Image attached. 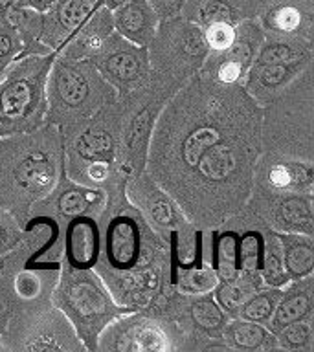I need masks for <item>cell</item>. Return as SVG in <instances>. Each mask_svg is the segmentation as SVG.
I'll list each match as a JSON object with an SVG mask.
<instances>
[{"instance_id": "6da1fadb", "label": "cell", "mask_w": 314, "mask_h": 352, "mask_svg": "<svg viewBox=\"0 0 314 352\" xmlns=\"http://www.w3.org/2000/svg\"><path fill=\"white\" fill-rule=\"evenodd\" d=\"M261 126V109L241 82L193 77L156 116L149 176L195 224H222L252 195Z\"/></svg>"}, {"instance_id": "7a4b0ae2", "label": "cell", "mask_w": 314, "mask_h": 352, "mask_svg": "<svg viewBox=\"0 0 314 352\" xmlns=\"http://www.w3.org/2000/svg\"><path fill=\"white\" fill-rule=\"evenodd\" d=\"M6 160L0 158V192L15 206H30L54 191L65 173V154L55 129L21 134L6 143Z\"/></svg>"}, {"instance_id": "3957f363", "label": "cell", "mask_w": 314, "mask_h": 352, "mask_svg": "<svg viewBox=\"0 0 314 352\" xmlns=\"http://www.w3.org/2000/svg\"><path fill=\"white\" fill-rule=\"evenodd\" d=\"M116 90L88 59L61 57L52 63L46 79V118L57 125L87 123L110 104Z\"/></svg>"}, {"instance_id": "277c9868", "label": "cell", "mask_w": 314, "mask_h": 352, "mask_svg": "<svg viewBox=\"0 0 314 352\" xmlns=\"http://www.w3.org/2000/svg\"><path fill=\"white\" fill-rule=\"evenodd\" d=\"M54 302L74 324L87 351H98L99 334L107 324L132 312L110 296L103 279L92 268L66 264L54 292Z\"/></svg>"}, {"instance_id": "5b68a950", "label": "cell", "mask_w": 314, "mask_h": 352, "mask_svg": "<svg viewBox=\"0 0 314 352\" xmlns=\"http://www.w3.org/2000/svg\"><path fill=\"white\" fill-rule=\"evenodd\" d=\"M57 52L15 59L0 81V138L37 131L46 104V79Z\"/></svg>"}, {"instance_id": "8992f818", "label": "cell", "mask_w": 314, "mask_h": 352, "mask_svg": "<svg viewBox=\"0 0 314 352\" xmlns=\"http://www.w3.org/2000/svg\"><path fill=\"white\" fill-rule=\"evenodd\" d=\"M88 60L99 72V76L120 94L138 90V87L147 81L151 72L147 46L129 43L116 32L110 33L101 52Z\"/></svg>"}, {"instance_id": "52a82bcc", "label": "cell", "mask_w": 314, "mask_h": 352, "mask_svg": "<svg viewBox=\"0 0 314 352\" xmlns=\"http://www.w3.org/2000/svg\"><path fill=\"white\" fill-rule=\"evenodd\" d=\"M143 230L142 220L131 214H118L110 220L105 233V263L110 268L129 270L140 264L156 263V241Z\"/></svg>"}, {"instance_id": "ba28073f", "label": "cell", "mask_w": 314, "mask_h": 352, "mask_svg": "<svg viewBox=\"0 0 314 352\" xmlns=\"http://www.w3.org/2000/svg\"><path fill=\"white\" fill-rule=\"evenodd\" d=\"M129 197L134 206H138L145 222L165 239H169L171 233L176 231L191 230L180 206L151 176L140 173L129 186Z\"/></svg>"}, {"instance_id": "9c48e42d", "label": "cell", "mask_w": 314, "mask_h": 352, "mask_svg": "<svg viewBox=\"0 0 314 352\" xmlns=\"http://www.w3.org/2000/svg\"><path fill=\"white\" fill-rule=\"evenodd\" d=\"M99 340L103 341V345L98 349L103 351L165 352L173 349L169 334L158 321L140 318L134 316V312L121 316L112 327L107 324L99 334Z\"/></svg>"}, {"instance_id": "30bf717a", "label": "cell", "mask_w": 314, "mask_h": 352, "mask_svg": "<svg viewBox=\"0 0 314 352\" xmlns=\"http://www.w3.org/2000/svg\"><path fill=\"white\" fill-rule=\"evenodd\" d=\"M164 32L165 37H169V46L160 43V46L154 48V54H151V59L154 63L164 59L162 65L165 68L176 72L182 70V76L186 72H195L202 68L209 54L208 44L204 41L202 28L193 21H187L176 24L171 32L167 30ZM154 43H158V41H154Z\"/></svg>"}, {"instance_id": "8fae6325", "label": "cell", "mask_w": 314, "mask_h": 352, "mask_svg": "<svg viewBox=\"0 0 314 352\" xmlns=\"http://www.w3.org/2000/svg\"><path fill=\"white\" fill-rule=\"evenodd\" d=\"M103 110V109H101ZM99 110L98 114L92 116L87 121V125L81 132H77L76 138L72 140L70 147H68V169H74L76 165L79 167H87L88 164H116V156H118V132L109 121L103 118V112ZM79 169V170H81ZM79 173L72 176V180L76 178Z\"/></svg>"}, {"instance_id": "7c38bea8", "label": "cell", "mask_w": 314, "mask_h": 352, "mask_svg": "<svg viewBox=\"0 0 314 352\" xmlns=\"http://www.w3.org/2000/svg\"><path fill=\"white\" fill-rule=\"evenodd\" d=\"M15 349L21 351H83L74 324L59 308H50L17 336Z\"/></svg>"}, {"instance_id": "4fadbf2b", "label": "cell", "mask_w": 314, "mask_h": 352, "mask_svg": "<svg viewBox=\"0 0 314 352\" xmlns=\"http://www.w3.org/2000/svg\"><path fill=\"white\" fill-rule=\"evenodd\" d=\"M98 8V0H57L48 15L39 19L37 41L59 54Z\"/></svg>"}, {"instance_id": "5bb4252c", "label": "cell", "mask_w": 314, "mask_h": 352, "mask_svg": "<svg viewBox=\"0 0 314 352\" xmlns=\"http://www.w3.org/2000/svg\"><path fill=\"white\" fill-rule=\"evenodd\" d=\"M156 109L153 101H149L132 116L127 125L121 129V140L118 145V153H121L120 170L123 175H140L147 162V148L154 121H156Z\"/></svg>"}, {"instance_id": "9a60e30c", "label": "cell", "mask_w": 314, "mask_h": 352, "mask_svg": "<svg viewBox=\"0 0 314 352\" xmlns=\"http://www.w3.org/2000/svg\"><path fill=\"white\" fill-rule=\"evenodd\" d=\"M114 32L136 46H149L158 32V13L149 0H127L112 10Z\"/></svg>"}, {"instance_id": "2e32d148", "label": "cell", "mask_w": 314, "mask_h": 352, "mask_svg": "<svg viewBox=\"0 0 314 352\" xmlns=\"http://www.w3.org/2000/svg\"><path fill=\"white\" fill-rule=\"evenodd\" d=\"M101 253V235L96 220L77 214L66 226L65 257L74 268H94Z\"/></svg>"}, {"instance_id": "e0dca14e", "label": "cell", "mask_w": 314, "mask_h": 352, "mask_svg": "<svg viewBox=\"0 0 314 352\" xmlns=\"http://www.w3.org/2000/svg\"><path fill=\"white\" fill-rule=\"evenodd\" d=\"M270 228L275 233L313 236V192H281L270 209Z\"/></svg>"}, {"instance_id": "ac0fdd59", "label": "cell", "mask_w": 314, "mask_h": 352, "mask_svg": "<svg viewBox=\"0 0 314 352\" xmlns=\"http://www.w3.org/2000/svg\"><path fill=\"white\" fill-rule=\"evenodd\" d=\"M308 63L311 60L283 63V65H252L248 68L247 76L242 77L241 85L255 99V103H259L289 87Z\"/></svg>"}, {"instance_id": "d6986e66", "label": "cell", "mask_w": 314, "mask_h": 352, "mask_svg": "<svg viewBox=\"0 0 314 352\" xmlns=\"http://www.w3.org/2000/svg\"><path fill=\"white\" fill-rule=\"evenodd\" d=\"M314 307V286H313V275H307L303 279L291 280L283 290L278 307H275L272 318L264 327L272 332L278 334L283 327L289 323H294L297 319H305L313 316Z\"/></svg>"}, {"instance_id": "ffe728a7", "label": "cell", "mask_w": 314, "mask_h": 352, "mask_svg": "<svg viewBox=\"0 0 314 352\" xmlns=\"http://www.w3.org/2000/svg\"><path fill=\"white\" fill-rule=\"evenodd\" d=\"M112 32H114L112 13H110V10L103 8V6H99L98 10L88 16L87 22L72 35L70 41L65 44V48L68 46V50L65 52V57L90 59V57L101 52V48H103L107 38H109Z\"/></svg>"}, {"instance_id": "44dd1931", "label": "cell", "mask_w": 314, "mask_h": 352, "mask_svg": "<svg viewBox=\"0 0 314 352\" xmlns=\"http://www.w3.org/2000/svg\"><path fill=\"white\" fill-rule=\"evenodd\" d=\"M314 169L313 162L300 160H281L266 169L264 180L270 191L281 192H313Z\"/></svg>"}, {"instance_id": "7402d4cb", "label": "cell", "mask_w": 314, "mask_h": 352, "mask_svg": "<svg viewBox=\"0 0 314 352\" xmlns=\"http://www.w3.org/2000/svg\"><path fill=\"white\" fill-rule=\"evenodd\" d=\"M222 340L228 349L236 351H274L278 349L275 336L264 324L248 319L233 318L224 324Z\"/></svg>"}, {"instance_id": "603a6c76", "label": "cell", "mask_w": 314, "mask_h": 352, "mask_svg": "<svg viewBox=\"0 0 314 352\" xmlns=\"http://www.w3.org/2000/svg\"><path fill=\"white\" fill-rule=\"evenodd\" d=\"M283 250V264L291 280L313 275L314 244L313 236L302 233H278Z\"/></svg>"}, {"instance_id": "cb8c5ba5", "label": "cell", "mask_w": 314, "mask_h": 352, "mask_svg": "<svg viewBox=\"0 0 314 352\" xmlns=\"http://www.w3.org/2000/svg\"><path fill=\"white\" fill-rule=\"evenodd\" d=\"M105 206V191L92 186H72L63 187L55 198V209L61 217H77V214H87L88 211L103 209Z\"/></svg>"}, {"instance_id": "d4e9b609", "label": "cell", "mask_w": 314, "mask_h": 352, "mask_svg": "<svg viewBox=\"0 0 314 352\" xmlns=\"http://www.w3.org/2000/svg\"><path fill=\"white\" fill-rule=\"evenodd\" d=\"M263 286L261 277L239 274V277L233 280H219L211 292L215 294L213 299L217 301V305L228 314V318H237V314L247 302L248 297Z\"/></svg>"}, {"instance_id": "484cf974", "label": "cell", "mask_w": 314, "mask_h": 352, "mask_svg": "<svg viewBox=\"0 0 314 352\" xmlns=\"http://www.w3.org/2000/svg\"><path fill=\"white\" fill-rule=\"evenodd\" d=\"M191 301L187 305L189 318H191L195 329L213 340H222V330L228 323V314L217 305L213 297L208 294L202 296H189Z\"/></svg>"}, {"instance_id": "4316f807", "label": "cell", "mask_w": 314, "mask_h": 352, "mask_svg": "<svg viewBox=\"0 0 314 352\" xmlns=\"http://www.w3.org/2000/svg\"><path fill=\"white\" fill-rule=\"evenodd\" d=\"M211 268L219 280H233L239 277V233L228 230L215 235L211 244Z\"/></svg>"}, {"instance_id": "83f0119b", "label": "cell", "mask_w": 314, "mask_h": 352, "mask_svg": "<svg viewBox=\"0 0 314 352\" xmlns=\"http://www.w3.org/2000/svg\"><path fill=\"white\" fill-rule=\"evenodd\" d=\"M219 283V277L211 266H204L202 263L187 268H173L171 272V285L180 296H202L211 294Z\"/></svg>"}, {"instance_id": "f1b7e54d", "label": "cell", "mask_w": 314, "mask_h": 352, "mask_svg": "<svg viewBox=\"0 0 314 352\" xmlns=\"http://www.w3.org/2000/svg\"><path fill=\"white\" fill-rule=\"evenodd\" d=\"M261 280L264 286H274V288H285L291 279L285 272L283 264V250H281V241L275 231H270L264 236L263 263H261Z\"/></svg>"}, {"instance_id": "f546056e", "label": "cell", "mask_w": 314, "mask_h": 352, "mask_svg": "<svg viewBox=\"0 0 314 352\" xmlns=\"http://www.w3.org/2000/svg\"><path fill=\"white\" fill-rule=\"evenodd\" d=\"M297 60H311V48L307 44H300L297 41H274L261 44L252 65H283Z\"/></svg>"}, {"instance_id": "4dcf8cb0", "label": "cell", "mask_w": 314, "mask_h": 352, "mask_svg": "<svg viewBox=\"0 0 314 352\" xmlns=\"http://www.w3.org/2000/svg\"><path fill=\"white\" fill-rule=\"evenodd\" d=\"M281 296H283V288H274V286L259 288L248 297L247 302L242 305L239 314H237V318L266 324L272 318Z\"/></svg>"}, {"instance_id": "1f68e13d", "label": "cell", "mask_w": 314, "mask_h": 352, "mask_svg": "<svg viewBox=\"0 0 314 352\" xmlns=\"http://www.w3.org/2000/svg\"><path fill=\"white\" fill-rule=\"evenodd\" d=\"M22 48H24V41H22L21 32L15 21L6 11L0 19V81L4 79L11 63L19 59Z\"/></svg>"}, {"instance_id": "d6a6232c", "label": "cell", "mask_w": 314, "mask_h": 352, "mask_svg": "<svg viewBox=\"0 0 314 352\" xmlns=\"http://www.w3.org/2000/svg\"><path fill=\"white\" fill-rule=\"evenodd\" d=\"M264 236L259 231H244L239 235V270L244 275L261 277L259 270L263 263Z\"/></svg>"}, {"instance_id": "836d02e7", "label": "cell", "mask_w": 314, "mask_h": 352, "mask_svg": "<svg viewBox=\"0 0 314 352\" xmlns=\"http://www.w3.org/2000/svg\"><path fill=\"white\" fill-rule=\"evenodd\" d=\"M313 338V316H308V318L297 319L294 323L283 327L275 334V343H278V349H283V351H311Z\"/></svg>"}, {"instance_id": "e575fe53", "label": "cell", "mask_w": 314, "mask_h": 352, "mask_svg": "<svg viewBox=\"0 0 314 352\" xmlns=\"http://www.w3.org/2000/svg\"><path fill=\"white\" fill-rule=\"evenodd\" d=\"M191 21L200 28L213 24V22H226V24L236 26L237 22H241V15L236 6L228 0H209L198 8L195 16H191Z\"/></svg>"}, {"instance_id": "d590c367", "label": "cell", "mask_w": 314, "mask_h": 352, "mask_svg": "<svg viewBox=\"0 0 314 352\" xmlns=\"http://www.w3.org/2000/svg\"><path fill=\"white\" fill-rule=\"evenodd\" d=\"M303 21L302 11L297 10L296 6H280V8H275L266 15L264 22H266V26L270 30H274V32L280 33H294L300 30Z\"/></svg>"}, {"instance_id": "8d00e7d4", "label": "cell", "mask_w": 314, "mask_h": 352, "mask_svg": "<svg viewBox=\"0 0 314 352\" xmlns=\"http://www.w3.org/2000/svg\"><path fill=\"white\" fill-rule=\"evenodd\" d=\"M204 41L208 44L211 54H220L230 48L236 41V26L226 24V22H213L202 28Z\"/></svg>"}, {"instance_id": "74e56055", "label": "cell", "mask_w": 314, "mask_h": 352, "mask_svg": "<svg viewBox=\"0 0 314 352\" xmlns=\"http://www.w3.org/2000/svg\"><path fill=\"white\" fill-rule=\"evenodd\" d=\"M44 290V275L41 270L26 268L15 277V292L22 299H35Z\"/></svg>"}, {"instance_id": "f35d334b", "label": "cell", "mask_w": 314, "mask_h": 352, "mask_svg": "<svg viewBox=\"0 0 314 352\" xmlns=\"http://www.w3.org/2000/svg\"><path fill=\"white\" fill-rule=\"evenodd\" d=\"M22 231L15 228L13 222H6V219H0V255L6 252L15 250L22 242Z\"/></svg>"}, {"instance_id": "ab89813d", "label": "cell", "mask_w": 314, "mask_h": 352, "mask_svg": "<svg viewBox=\"0 0 314 352\" xmlns=\"http://www.w3.org/2000/svg\"><path fill=\"white\" fill-rule=\"evenodd\" d=\"M149 2H151V6H153L156 13L167 16L173 15L184 4V0H149Z\"/></svg>"}, {"instance_id": "60d3db41", "label": "cell", "mask_w": 314, "mask_h": 352, "mask_svg": "<svg viewBox=\"0 0 314 352\" xmlns=\"http://www.w3.org/2000/svg\"><path fill=\"white\" fill-rule=\"evenodd\" d=\"M19 8H30L37 13H46L57 0H15Z\"/></svg>"}, {"instance_id": "b9f144b4", "label": "cell", "mask_w": 314, "mask_h": 352, "mask_svg": "<svg viewBox=\"0 0 314 352\" xmlns=\"http://www.w3.org/2000/svg\"><path fill=\"white\" fill-rule=\"evenodd\" d=\"M123 2H127V0H98V6H103V8H107V10H116L118 6H121Z\"/></svg>"}, {"instance_id": "7bdbcfd3", "label": "cell", "mask_w": 314, "mask_h": 352, "mask_svg": "<svg viewBox=\"0 0 314 352\" xmlns=\"http://www.w3.org/2000/svg\"><path fill=\"white\" fill-rule=\"evenodd\" d=\"M4 329H6V318H2V316H0V336H2Z\"/></svg>"}, {"instance_id": "ee69618b", "label": "cell", "mask_w": 314, "mask_h": 352, "mask_svg": "<svg viewBox=\"0 0 314 352\" xmlns=\"http://www.w3.org/2000/svg\"><path fill=\"white\" fill-rule=\"evenodd\" d=\"M10 6H11V2H10V4H6L4 8H2V10H0V19H2V15H4L6 11H8V8H10Z\"/></svg>"}]
</instances>
